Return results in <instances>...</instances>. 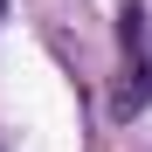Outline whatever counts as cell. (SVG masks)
I'll return each instance as SVG.
<instances>
[{
	"label": "cell",
	"instance_id": "1",
	"mask_svg": "<svg viewBox=\"0 0 152 152\" xmlns=\"http://www.w3.org/2000/svg\"><path fill=\"white\" fill-rule=\"evenodd\" d=\"M145 104H152V56H132V62H124L118 97H111V118H138Z\"/></svg>",
	"mask_w": 152,
	"mask_h": 152
},
{
	"label": "cell",
	"instance_id": "2",
	"mask_svg": "<svg viewBox=\"0 0 152 152\" xmlns=\"http://www.w3.org/2000/svg\"><path fill=\"white\" fill-rule=\"evenodd\" d=\"M118 42H124V62L145 56V7H138V0H124V14H118Z\"/></svg>",
	"mask_w": 152,
	"mask_h": 152
},
{
	"label": "cell",
	"instance_id": "3",
	"mask_svg": "<svg viewBox=\"0 0 152 152\" xmlns=\"http://www.w3.org/2000/svg\"><path fill=\"white\" fill-rule=\"evenodd\" d=\"M0 14H7V0H0Z\"/></svg>",
	"mask_w": 152,
	"mask_h": 152
}]
</instances>
